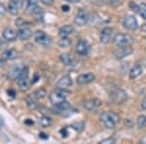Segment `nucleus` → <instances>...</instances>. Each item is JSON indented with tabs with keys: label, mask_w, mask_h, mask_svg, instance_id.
Wrapping results in <instances>:
<instances>
[{
	"label": "nucleus",
	"mask_w": 146,
	"mask_h": 144,
	"mask_svg": "<svg viewBox=\"0 0 146 144\" xmlns=\"http://www.w3.org/2000/svg\"><path fill=\"white\" fill-rule=\"evenodd\" d=\"M100 121L107 129H114L120 121V116L115 112H103L100 115Z\"/></svg>",
	"instance_id": "nucleus-1"
},
{
	"label": "nucleus",
	"mask_w": 146,
	"mask_h": 144,
	"mask_svg": "<svg viewBox=\"0 0 146 144\" xmlns=\"http://www.w3.org/2000/svg\"><path fill=\"white\" fill-rule=\"evenodd\" d=\"M46 91L44 89H39L30 94L27 98V104L29 109H35L38 106V100H42L46 96Z\"/></svg>",
	"instance_id": "nucleus-2"
},
{
	"label": "nucleus",
	"mask_w": 146,
	"mask_h": 144,
	"mask_svg": "<svg viewBox=\"0 0 146 144\" xmlns=\"http://www.w3.org/2000/svg\"><path fill=\"white\" fill-rule=\"evenodd\" d=\"M110 100L115 104H122L128 100V94L122 89L115 88L113 89L109 94Z\"/></svg>",
	"instance_id": "nucleus-3"
},
{
	"label": "nucleus",
	"mask_w": 146,
	"mask_h": 144,
	"mask_svg": "<svg viewBox=\"0 0 146 144\" xmlns=\"http://www.w3.org/2000/svg\"><path fill=\"white\" fill-rule=\"evenodd\" d=\"M28 72H29L28 67L23 66V71H22V73H21L20 77L16 80L18 85H19V87H20L22 90H23V91H27V90H28L32 85L31 82L29 81V78H28Z\"/></svg>",
	"instance_id": "nucleus-4"
},
{
	"label": "nucleus",
	"mask_w": 146,
	"mask_h": 144,
	"mask_svg": "<svg viewBox=\"0 0 146 144\" xmlns=\"http://www.w3.org/2000/svg\"><path fill=\"white\" fill-rule=\"evenodd\" d=\"M70 94V93L68 91H66L65 89H56L55 91H53L50 94V100L53 104L55 103L62 102L66 100V98Z\"/></svg>",
	"instance_id": "nucleus-5"
},
{
	"label": "nucleus",
	"mask_w": 146,
	"mask_h": 144,
	"mask_svg": "<svg viewBox=\"0 0 146 144\" xmlns=\"http://www.w3.org/2000/svg\"><path fill=\"white\" fill-rule=\"evenodd\" d=\"M113 43L118 47L129 46V45L133 43V38L129 34L118 33L115 35L114 38H113Z\"/></svg>",
	"instance_id": "nucleus-6"
},
{
	"label": "nucleus",
	"mask_w": 146,
	"mask_h": 144,
	"mask_svg": "<svg viewBox=\"0 0 146 144\" xmlns=\"http://www.w3.org/2000/svg\"><path fill=\"white\" fill-rule=\"evenodd\" d=\"M35 42L39 45H42L44 47L50 46L52 43V39L46 32H44L43 30H37L34 34Z\"/></svg>",
	"instance_id": "nucleus-7"
},
{
	"label": "nucleus",
	"mask_w": 146,
	"mask_h": 144,
	"mask_svg": "<svg viewBox=\"0 0 146 144\" xmlns=\"http://www.w3.org/2000/svg\"><path fill=\"white\" fill-rule=\"evenodd\" d=\"M89 22V16L87 14V12L84 10V9H80L77 12L76 16H75L74 19V23H76L79 27H84L87 23Z\"/></svg>",
	"instance_id": "nucleus-8"
},
{
	"label": "nucleus",
	"mask_w": 146,
	"mask_h": 144,
	"mask_svg": "<svg viewBox=\"0 0 146 144\" xmlns=\"http://www.w3.org/2000/svg\"><path fill=\"white\" fill-rule=\"evenodd\" d=\"M91 47L90 44L88 43L87 40H79L78 43L76 45V52L77 54L80 56H87L89 53H90Z\"/></svg>",
	"instance_id": "nucleus-9"
},
{
	"label": "nucleus",
	"mask_w": 146,
	"mask_h": 144,
	"mask_svg": "<svg viewBox=\"0 0 146 144\" xmlns=\"http://www.w3.org/2000/svg\"><path fill=\"white\" fill-rule=\"evenodd\" d=\"M123 25L125 28L129 30H135L138 27L137 21L136 19L131 15H127L125 16L123 19Z\"/></svg>",
	"instance_id": "nucleus-10"
},
{
	"label": "nucleus",
	"mask_w": 146,
	"mask_h": 144,
	"mask_svg": "<svg viewBox=\"0 0 146 144\" xmlns=\"http://www.w3.org/2000/svg\"><path fill=\"white\" fill-rule=\"evenodd\" d=\"M131 53H133V48H131L129 46L118 47V48L115 49V50L113 51V54H114L115 58H119V60L129 56Z\"/></svg>",
	"instance_id": "nucleus-11"
},
{
	"label": "nucleus",
	"mask_w": 146,
	"mask_h": 144,
	"mask_svg": "<svg viewBox=\"0 0 146 144\" xmlns=\"http://www.w3.org/2000/svg\"><path fill=\"white\" fill-rule=\"evenodd\" d=\"M23 0H10L8 4V12L11 15H18L23 7Z\"/></svg>",
	"instance_id": "nucleus-12"
},
{
	"label": "nucleus",
	"mask_w": 146,
	"mask_h": 144,
	"mask_svg": "<svg viewBox=\"0 0 146 144\" xmlns=\"http://www.w3.org/2000/svg\"><path fill=\"white\" fill-rule=\"evenodd\" d=\"M71 107L70 106V103L67 102V101H62V102L58 103H55L54 106L52 107V112L54 114H62L63 112H65L66 110H68L69 108Z\"/></svg>",
	"instance_id": "nucleus-13"
},
{
	"label": "nucleus",
	"mask_w": 146,
	"mask_h": 144,
	"mask_svg": "<svg viewBox=\"0 0 146 144\" xmlns=\"http://www.w3.org/2000/svg\"><path fill=\"white\" fill-rule=\"evenodd\" d=\"M19 56H20V54L16 49H8V50H5L1 54V60H3L4 61L13 60L18 58Z\"/></svg>",
	"instance_id": "nucleus-14"
},
{
	"label": "nucleus",
	"mask_w": 146,
	"mask_h": 144,
	"mask_svg": "<svg viewBox=\"0 0 146 144\" xmlns=\"http://www.w3.org/2000/svg\"><path fill=\"white\" fill-rule=\"evenodd\" d=\"M2 36L3 38L8 42H13L18 38L17 31H15L14 29H12L10 27H6L2 31Z\"/></svg>",
	"instance_id": "nucleus-15"
},
{
	"label": "nucleus",
	"mask_w": 146,
	"mask_h": 144,
	"mask_svg": "<svg viewBox=\"0 0 146 144\" xmlns=\"http://www.w3.org/2000/svg\"><path fill=\"white\" fill-rule=\"evenodd\" d=\"M113 35V29L110 27H105L102 29V31L100 32V40L102 44H107L108 42L111 40Z\"/></svg>",
	"instance_id": "nucleus-16"
},
{
	"label": "nucleus",
	"mask_w": 146,
	"mask_h": 144,
	"mask_svg": "<svg viewBox=\"0 0 146 144\" xmlns=\"http://www.w3.org/2000/svg\"><path fill=\"white\" fill-rule=\"evenodd\" d=\"M18 37L23 41H27L32 36V31L29 27H21L17 31Z\"/></svg>",
	"instance_id": "nucleus-17"
},
{
	"label": "nucleus",
	"mask_w": 146,
	"mask_h": 144,
	"mask_svg": "<svg viewBox=\"0 0 146 144\" xmlns=\"http://www.w3.org/2000/svg\"><path fill=\"white\" fill-rule=\"evenodd\" d=\"M95 80V75L93 73L89 72V73H86V74H81L77 77L76 81L77 83L80 84V85H85V84H89L91 82H93Z\"/></svg>",
	"instance_id": "nucleus-18"
},
{
	"label": "nucleus",
	"mask_w": 146,
	"mask_h": 144,
	"mask_svg": "<svg viewBox=\"0 0 146 144\" xmlns=\"http://www.w3.org/2000/svg\"><path fill=\"white\" fill-rule=\"evenodd\" d=\"M101 104V101L98 98L84 101V107L89 111H95L98 109Z\"/></svg>",
	"instance_id": "nucleus-19"
},
{
	"label": "nucleus",
	"mask_w": 146,
	"mask_h": 144,
	"mask_svg": "<svg viewBox=\"0 0 146 144\" xmlns=\"http://www.w3.org/2000/svg\"><path fill=\"white\" fill-rule=\"evenodd\" d=\"M72 85V79L70 76H68V75H65V76H63L60 78V80H58V82L56 83V87L60 89H65L66 90L67 88H69V87H71Z\"/></svg>",
	"instance_id": "nucleus-20"
},
{
	"label": "nucleus",
	"mask_w": 146,
	"mask_h": 144,
	"mask_svg": "<svg viewBox=\"0 0 146 144\" xmlns=\"http://www.w3.org/2000/svg\"><path fill=\"white\" fill-rule=\"evenodd\" d=\"M60 60H62V62L63 63L64 65H67V66H71V65L74 64L75 62V58L74 56H73L71 54H62V55H60Z\"/></svg>",
	"instance_id": "nucleus-21"
},
{
	"label": "nucleus",
	"mask_w": 146,
	"mask_h": 144,
	"mask_svg": "<svg viewBox=\"0 0 146 144\" xmlns=\"http://www.w3.org/2000/svg\"><path fill=\"white\" fill-rule=\"evenodd\" d=\"M74 32V27L72 25H63L58 30V35L60 37H68Z\"/></svg>",
	"instance_id": "nucleus-22"
},
{
	"label": "nucleus",
	"mask_w": 146,
	"mask_h": 144,
	"mask_svg": "<svg viewBox=\"0 0 146 144\" xmlns=\"http://www.w3.org/2000/svg\"><path fill=\"white\" fill-rule=\"evenodd\" d=\"M27 11L29 14H32V15H40V14L43 13V10L38 5V3L32 4V5H27Z\"/></svg>",
	"instance_id": "nucleus-23"
},
{
	"label": "nucleus",
	"mask_w": 146,
	"mask_h": 144,
	"mask_svg": "<svg viewBox=\"0 0 146 144\" xmlns=\"http://www.w3.org/2000/svg\"><path fill=\"white\" fill-rule=\"evenodd\" d=\"M23 71V67H13L12 69L9 71L8 73V77L10 78L11 80H14V81H16V80L18 79L19 77H20L21 73Z\"/></svg>",
	"instance_id": "nucleus-24"
},
{
	"label": "nucleus",
	"mask_w": 146,
	"mask_h": 144,
	"mask_svg": "<svg viewBox=\"0 0 146 144\" xmlns=\"http://www.w3.org/2000/svg\"><path fill=\"white\" fill-rule=\"evenodd\" d=\"M142 73V66L140 64H135V66L129 71V78L131 79H135Z\"/></svg>",
	"instance_id": "nucleus-25"
},
{
	"label": "nucleus",
	"mask_w": 146,
	"mask_h": 144,
	"mask_svg": "<svg viewBox=\"0 0 146 144\" xmlns=\"http://www.w3.org/2000/svg\"><path fill=\"white\" fill-rule=\"evenodd\" d=\"M39 124H40V126L44 127H50L51 125L53 124V120H52V118H50L49 116H43L39 120Z\"/></svg>",
	"instance_id": "nucleus-26"
},
{
	"label": "nucleus",
	"mask_w": 146,
	"mask_h": 144,
	"mask_svg": "<svg viewBox=\"0 0 146 144\" xmlns=\"http://www.w3.org/2000/svg\"><path fill=\"white\" fill-rule=\"evenodd\" d=\"M58 45L62 48H67L71 45V40L68 37H60V39L58 41Z\"/></svg>",
	"instance_id": "nucleus-27"
},
{
	"label": "nucleus",
	"mask_w": 146,
	"mask_h": 144,
	"mask_svg": "<svg viewBox=\"0 0 146 144\" xmlns=\"http://www.w3.org/2000/svg\"><path fill=\"white\" fill-rule=\"evenodd\" d=\"M136 124H137V127L139 129H142L146 126V116L145 115H140V116L137 117V120H136Z\"/></svg>",
	"instance_id": "nucleus-28"
},
{
	"label": "nucleus",
	"mask_w": 146,
	"mask_h": 144,
	"mask_svg": "<svg viewBox=\"0 0 146 144\" xmlns=\"http://www.w3.org/2000/svg\"><path fill=\"white\" fill-rule=\"evenodd\" d=\"M139 13H140L141 17L144 19V20H146V4L145 3H142L139 5Z\"/></svg>",
	"instance_id": "nucleus-29"
},
{
	"label": "nucleus",
	"mask_w": 146,
	"mask_h": 144,
	"mask_svg": "<svg viewBox=\"0 0 146 144\" xmlns=\"http://www.w3.org/2000/svg\"><path fill=\"white\" fill-rule=\"evenodd\" d=\"M129 9H131V10H133L135 12H139V6H138L135 2L131 1L129 4Z\"/></svg>",
	"instance_id": "nucleus-30"
},
{
	"label": "nucleus",
	"mask_w": 146,
	"mask_h": 144,
	"mask_svg": "<svg viewBox=\"0 0 146 144\" xmlns=\"http://www.w3.org/2000/svg\"><path fill=\"white\" fill-rule=\"evenodd\" d=\"M6 12H7L6 7L4 6L3 4H1V3H0V16H3V15H5V14H6Z\"/></svg>",
	"instance_id": "nucleus-31"
},
{
	"label": "nucleus",
	"mask_w": 146,
	"mask_h": 144,
	"mask_svg": "<svg viewBox=\"0 0 146 144\" xmlns=\"http://www.w3.org/2000/svg\"><path fill=\"white\" fill-rule=\"evenodd\" d=\"M40 1L46 6H52L54 4V0H40Z\"/></svg>",
	"instance_id": "nucleus-32"
},
{
	"label": "nucleus",
	"mask_w": 146,
	"mask_h": 144,
	"mask_svg": "<svg viewBox=\"0 0 146 144\" xmlns=\"http://www.w3.org/2000/svg\"><path fill=\"white\" fill-rule=\"evenodd\" d=\"M60 134H62V136H63V137H66L67 134H68L66 127H63V129H62L60 131Z\"/></svg>",
	"instance_id": "nucleus-33"
},
{
	"label": "nucleus",
	"mask_w": 146,
	"mask_h": 144,
	"mask_svg": "<svg viewBox=\"0 0 146 144\" xmlns=\"http://www.w3.org/2000/svg\"><path fill=\"white\" fill-rule=\"evenodd\" d=\"M114 138L111 137V138H107V139H104V140H102L100 143H103V144H106V143H114Z\"/></svg>",
	"instance_id": "nucleus-34"
},
{
	"label": "nucleus",
	"mask_w": 146,
	"mask_h": 144,
	"mask_svg": "<svg viewBox=\"0 0 146 144\" xmlns=\"http://www.w3.org/2000/svg\"><path fill=\"white\" fill-rule=\"evenodd\" d=\"M39 138H41V139H48L49 138V135L47 133H39Z\"/></svg>",
	"instance_id": "nucleus-35"
},
{
	"label": "nucleus",
	"mask_w": 146,
	"mask_h": 144,
	"mask_svg": "<svg viewBox=\"0 0 146 144\" xmlns=\"http://www.w3.org/2000/svg\"><path fill=\"white\" fill-rule=\"evenodd\" d=\"M38 0H27V5H32V4H37Z\"/></svg>",
	"instance_id": "nucleus-36"
},
{
	"label": "nucleus",
	"mask_w": 146,
	"mask_h": 144,
	"mask_svg": "<svg viewBox=\"0 0 146 144\" xmlns=\"http://www.w3.org/2000/svg\"><path fill=\"white\" fill-rule=\"evenodd\" d=\"M7 94H8L11 98H15L16 96V93L13 91V90H8V91H7Z\"/></svg>",
	"instance_id": "nucleus-37"
},
{
	"label": "nucleus",
	"mask_w": 146,
	"mask_h": 144,
	"mask_svg": "<svg viewBox=\"0 0 146 144\" xmlns=\"http://www.w3.org/2000/svg\"><path fill=\"white\" fill-rule=\"evenodd\" d=\"M141 108L142 109H144V110H146V96L144 98H143V100L141 101Z\"/></svg>",
	"instance_id": "nucleus-38"
},
{
	"label": "nucleus",
	"mask_w": 146,
	"mask_h": 144,
	"mask_svg": "<svg viewBox=\"0 0 146 144\" xmlns=\"http://www.w3.org/2000/svg\"><path fill=\"white\" fill-rule=\"evenodd\" d=\"M62 10L63 12H68V11H70V7L68 5H62Z\"/></svg>",
	"instance_id": "nucleus-39"
},
{
	"label": "nucleus",
	"mask_w": 146,
	"mask_h": 144,
	"mask_svg": "<svg viewBox=\"0 0 146 144\" xmlns=\"http://www.w3.org/2000/svg\"><path fill=\"white\" fill-rule=\"evenodd\" d=\"M103 1L107 4H114V3H116V2H118L119 0H103Z\"/></svg>",
	"instance_id": "nucleus-40"
},
{
	"label": "nucleus",
	"mask_w": 146,
	"mask_h": 144,
	"mask_svg": "<svg viewBox=\"0 0 146 144\" xmlns=\"http://www.w3.org/2000/svg\"><path fill=\"white\" fill-rule=\"evenodd\" d=\"M65 1L69 2V3H74V4H76V3H78V2H80V0H65Z\"/></svg>",
	"instance_id": "nucleus-41"
},
{
	"label": "nucleus",
	"mask_w": 146,
	"mask_h": 144,
	"mask_svg": "<svg viewBox=\"0 0 146 144\" xmlns=\"http://www.w3.org/2000/svg\"><path fill=\"white\" fill-rule=\"evenodd\" d=\"M25 123V124H27V125H32V124H33V121H31L30 119H27Z\"/></svg>",
	"instance_id": "nucleus-42"
},
{
	"label": "nucleus",
	"mask_w": 146,
	"mask_h": 144,
	"mask_svg": "<svg viewBox=\"0 0 146 144\" xmlns=\"http://www.w3.org/2000/svg\"><path fill=\"white\" fill-rule=\"evenodd\" d=\"M141 30H142V31H144V32H146V23H144V25H141Z\"/></svg>",
	"instance_id": "nucleus-43"
},
{
	"label": "nucleus",
	"mask_w": 146,
	"mask_h": 144,
	"mask_svg": "<svg viewBox=\"0 0 146 144\" xmlns=\"http://www.w3.org/2000/svg\"><path fill=\"white\" fill-rule=\"evenodd\" d=\"M4 62H5V61H4L3 60H0V67H2L4 65Z\"/></svg>",
	"instance_id": "nucleus-44"
},
{
	"label": "nucleus",
	"mask_w": 146,
	"mask_h": 144,
	"mask_svg": "<svg viewBox=\"0 0 146 144\" xmlns=\"http://www.w3.org/2000/svg\"><path fill=\"white\" fill-rule=\"evenodd\" d=\"M4 125V122H3V120H2V118H0V127H1L2 126Z\"/></svg>",
	"instance_id": "nucleus-45"
}]
</instances>
